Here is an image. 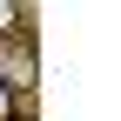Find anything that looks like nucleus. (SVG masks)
<instances>
[{"mask_svg":"<svg viewBox=\"0 0 121 121\" xmlns=\"http://www.w3.org/2000/svg\"><path fill=\"white\" fill-rule=\"evenodd\" d=\"M13 27H20V7H13V0H0V40H7Z\"/></svg>","mask_w":121,"mask_h":121,"instance_id":"f257e3e1","label":"nucleus"},{"mask_svg":"<svg viewBox=\"0 0 121 121\" xmlns=\"http://www.w3.org/2000/svg\"><path fill=\"white\" fill-rule=\"evenodd\" d=\"M0 121H13V87L0 81Z\"/></svg>","mask_w":121,"mask_h":121,"instance_id":"f03ea898","label":"nucleus"}]
</instances>
